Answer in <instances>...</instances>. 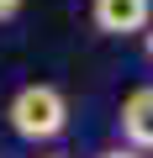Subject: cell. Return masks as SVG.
Here are the masks:
<instances>
[{"label":"cell","instance_id":"3957f363","mask_svg":"<svg viewBox=\"0 0 153 158\" xmlns=\"http://www.w3.org/2000/svg\"><path fill=\"white\" fill-rule=\"evenodd\" d=\"M121 132H127L132 153H153V85H142L121 100Z\"/></svg>","mask_w":153,"mask_h":158},{"label":"cell","instance_id":"52a82bcc","mask_svg":"<svg viewBox=\"0 0 153 158\" xmlns=\"http://www.w3.org/2000/svg\"><path fill=\"white\" fill-rule=\"evenodd\" d=\"M48 158H58V153H48Z\"/></svg>","mask_w":153,"mask_h":158},{"label":"cell","instance_id":"5b68a950","mask_svg":"<svg viewBox=\"0 0 153 158\" xmlns=\"http://www.w3.org/2000/svg\"><path fill=\"white\" fill-rule=\"evenodd\" d=\"M142 48H148V63H153V21L142 27Z\"/></svg>","mask_w":153,"mask_h":158},{"label":"cell","instance_id":"277c9868","mask_svg":"<svg viewBox=\"0 0 153 158\" xmlns=\"http://www.w3.org/2000/svg\"><path fill=\"white\" fill-rule=\"evenodd\" d=\"M16 11H21V0H0V21H11Z\"/></svg>","mask_w":153,"mask_h":158},{"label":"cell","instance_id":"8992f818","mask_svg":"<svg viewBox=\"0 0 153 158\" xmlns=\"http://www.w3.org/2000/svg\"><path fill=\"white\" fill-rule=\"evenodd\" d=\"M100 158H142V153H132V148H111V153H100Z\"/></svg>","mask_w":153,"mask_h":158},{"label":"cell","instance_id":"7a4b0ae2","mask_svg":"<svg viewBox=\"0 0 153 158\" xmlns=\"http://www.w3.org/2000/svg\"><path fill=\"white\" fill-rule=\"evenodd\" d=\"M90 16H95V27L106 37H132V32H142L153 21V0H95Z\"/></svg>","mask_w":153,"mask_h":158},{"label":"cell","instance_id":"6da1fadb","mask_svg":"<svg viewBox=\"0 0 153 158\" xmlns=\"http://www.w3.org/2000/svg\"><path fill=\"white\" fill-rule=\"evenodd\" d=\"M11 116V132L27 137V142H53L63 127H69V100L58 85H21L6 106Z\"/></svg>","mask_w":153,"mask_h":158}]
</instances>
